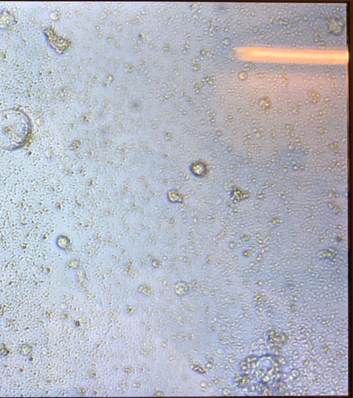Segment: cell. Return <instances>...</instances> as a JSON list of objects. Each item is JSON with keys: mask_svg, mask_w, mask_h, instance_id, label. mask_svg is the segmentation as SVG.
<instances>
[{"mask_svg": "<svg viewBox=\"0 0 353 398\" xmlns=\"http://www.w3.org/2000/svg\"><path fill=\"white\" fill-rule=\"evenodd\" d=\"M30 130L28 118L21 111L10 109L0 112V144L5 148L21 146L28 137Z\"/></svg>", "mask_w": 353, "mask_h": 398, "instance_id": "6da1fadb", "label": "cell"}]
</instances>
